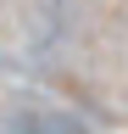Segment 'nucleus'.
<instances>
[{"mask_svg":"<svg viewBox=\"0 0 128 134\" xmlns=\"http://www.w3.org/2000/svg\"><path fill=\"white\" fill-rule=\"evenodd\" d=\"M6 134H84V129H78V117H67V112H17L6 123Z\"/></svg>","mask_w":128,"mask_h":134,"instance_id":"1","label":"nucleus"}]
</instances>
